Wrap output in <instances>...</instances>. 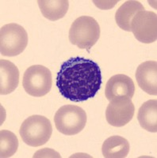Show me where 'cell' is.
Segmentation results:
<instances>
[{
    "label": "cell",
    "mask_w": 157,
    "mask_h": 158,
    "mask_svg": "<svg viewBox=\"0 0 157 158\" xmlns=\"http://www.w3.org/2000/svg\"><path fill=\"white\" fill-rule=\"evenodd\" d=\"M19 83V70L13 63L0 60V94L7 95L15 91Z\"/></svg>",
    "instance_id": "obj_11"
},
{
    "label": "cell",
    "mask_w": 157,
    "mask_h": 158,
    "mask_svg": "<svg viewBox=\"0 0 157 158\" xmlns=\"http://www.w3.org/2000/svg\"><path fill=\"white\" fill-rule=\"evenodd\" d=\"M100 26L94 18L81 16L76 18L69 30V40L80 49L90 50L100 37Z\"/></svg>",
    "instance_id": "obj_2"
},
{
    "label": "cell",
    "mask_w": 157,
    "mask_h": 158,
    "mask_svg": "<svg viewBox=\"0 0 157 158\" xmlns=\"http://www.w3.org/2000/svg\"><path fill=\"white\" fill-rule=\"evenodd\" d=\"M51 71L42 65H33L24 73L22 85L29 95L35 97L45 96L52 88Z\"/></svg>",
    "instance_id": "obj_6"
},
{
    "label": "cell",
    "mask_w": 157,
    "mask_h": 158,
    "mask_svg": "<svg viewBox=\"0 0 157 158\" xmlns=\"http://www.w3.org/2000/svg\"><path fill=\"white\" fill-rule=\"evenodd\" d=\"M52 127L49 118L39 115L28 117L19 130L22 141L33 147L45 145L52 136Z\"/></svg>",
    "instance_id": "obj_3"
},
{
    "label": "cell",
    "mask_w": 157,
    "mask_h": 158,
    "mask_svg": "<svg viewBox=\"0 0 157 158\" xmlns=\"http://www.w3.org/2000/svg\"><path fill=\"white\" fill-rule=\"evenodd\" d=\"M56 128L65 135H75L81 132L87 123L86 111L76 105H64L58 109L54 116Z\"/></svg>",
    "instance_id": "obj_4"
},
{
    "label": "cell",
    "mask_w": 157,
    "mask_h": 158,
    "mask_svg": "<svg viewBox=\"0 0 157 158\" xmlns=\"http://www.w3.org/2000/svg\"><path fill=\"white\" fill-rule=\"evenodd\" d=\"M135 93V85L131 77L125 74H116L108 80L105 94L109 101L118 97L132 98Z\"/></svg>",
    "instance_id": "obj_9"
},
{
    "label": "cell",
    "mask_w": 157,
    "mask_h": 158,
    "mask_svg": "<svg viewBox=\"0 0 157 158\" xmlns=\"http://www.w3.org/2000/svg\"><path fill=\"white\" fill-rule=\"evenodd\" d=\"M102 82V72L98 63L79 56L63 62L56 77V86L60 94L73 102L94 97Z\"/></svg>",
    "instance_id": "obj_1"
},
{
    "label": "cell",
    "mask_w": 157,
    "mask_h": 158,
    "mask_svg": "<svg viewBox=\"0 0 157 158\" xmlns=\"http://www.w3.org/2000/svg\"><path fill=\"white\" fill-rule=\"evenodd\" d=\"M137 119L143 129L149 132H157V101L149 100L141 105Z\"/></svg>",
    "instance_id": "obj_14"
},
{
    "label": "cell",
    "mask_w": 157,
    "mask_h": 158,
    "mask_svg": "<svg viewBox=\"0 0 157 158\" xmlns=\"http://www.w3.org/2000/svg\"><path fill=\"white\" fill-rule=\"evenodd\" d=\"M129 142L123 137L114 135L102 144V152L106 158H125L129 152Z\"/></svg>",
    "instance_id": "obj_13"
},
{
    "label": "cell",
    "mask_w": 157,
    "mask_h": 158,
    "mask_svg": "<svg viewBox=\"0 0 157 158\" xmlns=\"http://www.w3.org/2000/svg\"><path fill=\"white\" fill-rule=\"evenodd\" d=\"M136 79L140 88L149 95H157V63L146 61L137 67Z\"/></svg>",
    "instance_id": "obj_10"
},
{
    "label": "cell",
    "mask_w": 157,
    "mask_h": 158,
    "mask_svg": "<svg viewBox=\"0 0 157 158\" xmlns=\"http://www.w3.org/2000/svg\"><path fill=\"white\" fill-rule=\"evenodd\" d=\"M131 32L138 41L151 44L157 39V15L152 11H140L131 22Z\"/></svg>",
    "instance_id": "obj_7"
},
{
    "label": "cell",
    "mask_w": 157,
    "mask_h": 158,
    "mask_svg": "<svg viewBox=\"0 0 157 158\" xmlns=\"http://www.w3.org/2000/svg\"><path fill=\"white\" fill-rule=\"evenodd\" d=\"M37 3L42 15L50 21L63 18L69 7L68 0H38Z\"/></svg>",
    "instance_id": "obj_15"
},
{
    "label": "cell",
    "mask_w": 157,
    "mask_h": 158,
    "mask_svg": "<svg viewBox=\"0 0 157 158\" xmlns=\"http://www.w3.org/2000/svg\"><path fill=\"white\" fill-rule=\"evenodd\" d=\"M145 10L144 6L135 0L126 1L118 8L115 15L117 25L123 30L131 32V22L137 13Z\"/></svg>",
    "instance_id": "obj_12"
},
{
    "label": "cell",
    "mask_w": 157,
    "mask_h": 158,
    "mask_svg": "<svg viewBox=\"0 0 157 158\" xmlns=\"http://www.w3.org/2000/svg\"><path fill=\"white\" fill-rule=\"evenodd\" d=\"M28 44V34L22 25L10 23L0 30V52L3 56L20 55Z\"/></svg>",
    "instance_id": "obj_5"
},
{
    "label": "cell",
    "mask_w": 157,
    "mask_h": 158,
    "mask_svg": "<svg viewBox=\"0 0 157 158\" xmlns=\"http://www.w3.org/2000/svg\"><path fill=\"white\" fill-rule=\"evenodd\" d=\"M135 107L129 97H118L110 101L106 111L108 123L116 127L125 126L132 120Z\"/></svg>",
    "instance_id": "obj_8"
},
{
    "label": "cell",
    "mask_w": 157,
    "mask_h": 158,
    "mask_svg": "<svg viewBox=\"0 0 157 158\" xmlns=\"http://www.w3.org/2000/svg\"><path fill=\"white\" fill-rule=\"evenodd\" d=\"M18 140L16 135L7 130L0 132V157H11L17 152Z\"/></svg>",
    "instance_id": "obj_16"
}]
</instances>
